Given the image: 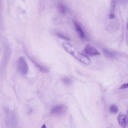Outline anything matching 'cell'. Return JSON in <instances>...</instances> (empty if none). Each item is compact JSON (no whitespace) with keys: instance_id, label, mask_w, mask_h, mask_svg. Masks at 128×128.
<instances>
[{"instance_id":"1","label":"cell","mask_w":128,"mask_h":128,"mask_svg":"<svg viewBox=\"0 0 128 128\" xmlns=\"http://www.w3.org/2000/svg\"><path fill=\"white\" fill-rule=\"evenodd\" d=\"M62 46L66 50L81 62L86 65L90 64V61L89 58L86 55L80 52L71 44L64 43Z\"/></svg>"},{"instance_id":"2","label":"cell","mask_w":128,"mask_h":128,"mask_svg":"<svg viewBox=\"0 0 128 128\" xmlns=\"http://www.w3.org/2000/svg\"><path fill=\"white\" fill-rule=\"evenodd\" d=\"M17 66L18 70L22 74H26L28 72V65L25 59L22 57H20L17 62Z\"/></svg>"},{"instance_id":"3","label":"cell","mask_w":128,"mask_h":128,"mask_svg":"<svg viewBox=\"0 0 128 128\" xmlns=\"http://www.w3.org/2000/svg\"><path fill=\"white\" fill-rule=\"evenodd\" d=\"M67 110V106L65 105L60 104L54 107L51 110V113L54 115L61 116L64 114Z\"/></svg>"},{"instance_id":"4","label":"cell","mask_w":128,"mask_h":128,"mask_svg":"<svg viewBox=\"0 0 128 128\" xmlns=\"http://www.w3.org/2000/svg\"><path fill=\"white\" fill-rule=\"evenodd\" d=\"M84 51L85 54L90 56H94L100 55V53L96 48L89 44L85 47Z\"/></svg>"},{"instance_id":"5","label":"cell","mask_w":128,"mask_h":128,"mask_svg":"<svg viewBox=\"0 0 128 128\" xmlns=\"http://www.w3.org/2000/svg\"><path fill=\"white\" fill-rule=\"evenodd\" d=\"M74 24L76 30L79 37L82 39H85V34L80 24L76 20H74Z\"/></svg>"},{"instance_id":"6","label":"cell","mask_w":128,"mask_h":128,"mask_svg":"<svg viewBox=\"0 0 128 128\" xmlns=\"http://www.w3.org/2000/svg\"><path fill=\"white\" fill-rule=\"evenodd\" d=\"M126 115L122 113H120L119 115L118 120L120 126L123 128L126 127Z\"/></svg>"},{"instance_id":"7","label":"cell","mask_w":128,"mask_h":128,"mask_svg":"<svg viewBox=\"0 0 128 128\" xmlns=\"http://www.w3.org/2000/svg\"><path fill=\"white\" fill-rule=\"evenodd\" d=\"M116 4V0H112L111 5V10L110 18L111 19L114 18L115 17L114 14V11L115 9Z\"/></svg>"},{"instance_id":"8","label":"cell","mask_w":128,"mask_h":128,"mask_svg":"<svg viewBox=\"0 0 128 128\" xmlns=\"http://www.w3.org/2000/svg\"><path fill=\"white\" fill-rule=\"evenodd\" d=\"M58 8L59 12L62 15H64L66 12L67 9L66 6L63 3H60L58 5Z\"/></svg>"},{"instance_id":"9","label":"cell","mask_w":128,"mask_h":128,"mask_svg":"<svg viewBox=\"0 0 128 128\" xmlns=\"http://www.w3.org/2000/svg\"><path fill=\"white\" fill-rule=\"evenodd\" d=\"M103 51L105 55L108 57L111 58H114L115 56V54L114 53L106 49H103Z\"/></svg>"},{"instance_id":"10","label":"cell","mask_w":128,"mask_h":128,"mask_svg":"<svg viewBox=\"0 0 128 128\" xmlns=\"http://www.w3.org/2000/svg\"><path fill=\"white\" fill-rule=\"evenodd\" d=\"M109 110L111 113L113 114H116L118 111V109L117 106L115 105H111L110 108Z\"/></svg>"},{"instance_id":"11","label":"cell","mask_w":128,"mask_h":128,"mask_svg":"<svg viewBox=\"0 0 128 128\" xmlns=\"http://www.w3.org/2000/svg\"><path fill=\"white\" fill-rule=\"evenodd\" d=\"M62 81L64 84L69 85L72 83V80L70 78L68 77H64L62 79Z\"/></svg>"},{"instance_id":"12","label":"cell","mask_w":128,"mask_h":128,"mask_svg":"<svg viewBox=\"0 0 128 128\" xmlns=\"http://www.w3.org/2000/svg\"><path fill=\"white\" fill-rule=\"evenodd\" d=\"M56 35L62 39L68 41L70 40L68 37L60 33H58L56 34Z\"/></svg>"},{"instance_id":"13","label":"cell","mask_w":128,"mask_h":128,"mask_svg":"<svg viewBox=\"0 0 128 128\" xmlns=\"http://www.w3.org/2000/svg\"><path fill=\"white\" fill-rule=\"evenodd\" d=\"M128 88V83L124 84L122 85L120 87L119 89L120 90Z\"/></svg>"},{"instance_id":"14","label":"cell","mask_w":128,"mask_h":128,"mask_svg":"<svg viewBox=\"0 0 128 128\" xmlns=\"http://www.w3.org/2000/svg\"><path fill=\"white\" fill-rule=\"evenodd\" d=\"M41 128H46V125L45 124L43 125L42 126Z\"/></svg>"},{"instance_id":"15","label":"cell","mask_w":128,"mask_h":128,"mask_svg":"<svg viewBox=\"0 0 128 128\" xmlns=\"http://www.w3.org/2000/svg\"><path fill=\"white\" fill-rule=\"evenodd\" d=\"M127 28L128 29V24H127Z\"/></svg>"}]
</instances>
